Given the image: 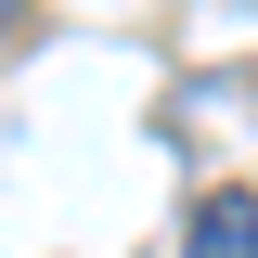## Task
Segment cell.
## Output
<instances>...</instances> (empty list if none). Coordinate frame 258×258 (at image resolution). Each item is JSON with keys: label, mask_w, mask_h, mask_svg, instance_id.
Listing matches in <instances>:
<instances>
[{"label": "cell", "mask_w": 258, "mask_h": 258, "mask_svg": "<svg viewBox=\"0 0 258 258\" xmlns=\"http://www.w3.org/2000/svg\"><path fill=\"white\" fill-rule=\"evenodd\" d=\"M181 245H194V258H258V194H232V181H220L207 207H194Z\"/></svg>", "instance_id": "1"}]
</instances>
